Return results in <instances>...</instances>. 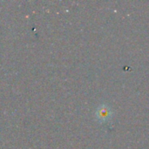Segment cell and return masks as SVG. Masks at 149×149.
Returning <instances> with one entry per match:
<instances>
[{
  "label": "cell",
  "mask_w": 149,
  "mask_h": 149,
  "mask_svg": "<svg viewBox=\"0 0 149 149\" xmlns=\"http://www.w3.org/2000/svg\"><path fill=\"white\" fill-rule=\"evenodd\" d=\"M111 116V111L109 109V107H106V106H102L100 107L98 111H97V117L98 119H100L101 121H107Z\"/></svg>",
  "instance_id": "obj_1"
}]
</instances>
